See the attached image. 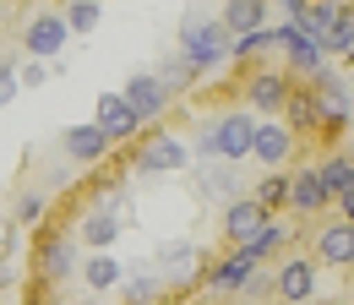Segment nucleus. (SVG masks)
Here are the masks:
<instances>
[{
  "instance_id": "14",
  "label": "nucleus",
  "mask_w": 354,
  "mask_h": 305,
  "mask_svg": "<svg viewBox=\"0 0 354 305\" xmlns=\"http://www.w3.org/2000/svg\"><path fill=\"white\" fill-rule=\"evenodd\" d=\"M115 234H120V213H115V207L88 213V223H82V240H88V246H109Z\"/></svg>"
},
{
  "instance_id": "21",
  "label": "nucleus",
  "mask_w": 354,
  "mask_h": 305,
  "mask_svg": "<svg viewBox=\"0 0 354 305\" xmlns=\"http://www.w3.org/2000/svg\"><path fill=\"white\" fill-rule=\"evenodd\" d=\"M251 202H257V207H278V202H289V180H283V174H267L262 180V191H257V196H251Z\"/></svg>"
},
{
  "instance_id": "23",
  "label": "nucleus",
  "mask_w": 354,
  "mask_h": 305,
  "mask_svg": "<svg viewBox=\"0 0 354 305\" xmlns=\"http://www.w3.org/2000/svg\"><path fill=\"white\" fill-rule=\"evenodd\" d=\"M278 234H283V223H262V229H257V240H245L240 251H245V257L257 261V257H267V251L278 246Z\"/></svg>"
},
{
  "instance_id": "24",
  "label": "nucleus",
  "mask_w": 354,
  "mask_h": 305,
  "mask_svg": "<svg viewBox=\"0 0 354 305\" xmlns=\"http://www.w3.org/2000/svg\"><path fill=\"white\" fill-rule=\"evenodd\" d=\"M93 28H98V6H71L66 33H93Z\"/></svg>"
},
{
  "instance_id": "8",
  "label": "nucleus",
  "mask_w": 354,
  "mask_h": 305,
  "mask_svg": "<svg viewBox=\"0 0 354 305\" xmlns=\"http://www.w3.org/2000/svg\"><path fill=\"white\" fill-rule=\"evenodd\" d=\"M316 251L333 261V267H349V261H354V229H349V218H344V223H327L322 240H316Z\"/></svg>"
},
{
  "instance_id": "31",
  "label": "nucleus",
  "mask_w": 354,
  "mask_h": 305,
  "mask_svg": "<svg viewBox=\"0 0 354 305\" xmlns=\"http://www.w3.org/2000/svg\"><path fill=\"white\" fill-rule=\"evenodd\" d=\"M295 120H316V104L310 98H295Z\"/></svg>"
},
{
  "instance_id": "18",
  "label": "nucleus",
  "mask_w": 354,
  "mask_h": 305,
  "mask_svg": "<svg viewBox=\"0 0 354 305\" xmlns=\"http://www.w3.org/2000/svg\"><path fill=\"white\" fill-rule=\"evenodd\" d=\"M251 272H257V261L245 257V251H234L229 261H218V272H213V284H218V289H234V284H251Z\"/></svg>"
},
{
  "instance_id": "5",
  "label": "nucleus",
  "mask_w": 354,
  "mask_h": 305,
  "mask_svg": "<svg viewBox=\"0 0 354 305\" xmlns=\"http://www.w3.org/2000/svg\"><path fill=\"white\" fill-rule=\"evenodd\" d=\"M60 49H66V22H60V17H33V22H28V55L49 60V55H60Z\"/></svg>"
},
{
  "instance_id": "19",
  "label": "nucleus",
  "mask_w": 354,
  "mask_h": 305,
  "mask_svg": "<svg viewBox=\"0 0 354 305\" xmlns=\"http://www.w3.org/2000/svg\"><path fill=\"white\" fill-rule=\"evenodd\" d=\"M82 278H88L93 289H115V284L126 278V267H120V261H115V257H93L88 267H82Z\"/></svg>"
},
{
  "instance_id": "13",
  "label": "nucleus",
  "mask_w": 354,
  "mask_h": 305,
  "mask_svg": "<svg viewBox=\"0 0 354 305\" xmlns=\"http://www.w3.org/2000/svg\"><path fill=\"white\" fill-rule=\"evenodd\" d=\"M104 147H109V142H104V136H98V131L93 126H71L66 131V153H71V158H104Z\"/></svg>"
},
{
  "instance_id": "15",
  "label": "nucleus",
  "mask_w": 354,
  "mask_h": 305,
  "mask_svg": "<svg viewBox=\"0 0 354 305\" xmlns=\"http://www.w3.org/2000/svg\"><path fill=\"white\" fill-rule=\"evenodd\" d=\"M251 104H257V109H283V104H289V82L272 77V71L257 77V82H251Z\"/></svg>"
},
{
  "instance_id": "28",
  "label": "nucleus",
  "mask_w": 354,
  "mask_h": 305,
  "mask_svg": "<svg viewBox=\"0 0 354 305\" xmlns=\"http://www.w3.org/2000/svg\"><path fill=\"white\" fill-rule=\"evenodd\" d=\"M39 213H44V202H39V196H22V202H17V218H22V223H33Z\"/></svg>"
},
{
  "instance_id": "25",
  "label": "nucleus",
  "mask_w": 354,
  "mask_h": 305,
  "mask_svg": "<svg viewBox=\"0 0 354 305\" xmlns=\"http://www.w3.org/2000/svg\"><path fill=\"white\" fill-rule=\"evenodd\" d=\"M202 180H207L202 191H213V196H234V174H229V169H207Z\"/></svg>"
},
{
  "instance_id": "6",
  "label": "nucleus",
  "mask_w": 354,
  "mask_h": 305,
  "mask_svg": "<svg viewBox=\"0 0 354 305\" xmlns=\"http://www.w3.org/2000/svg\"><path fill=\"white\" fill-rule=\"evenodd\" d=\"M262 223H267V213L257 207V202H240V196H234V202H229V213H223L229 240H240V246H245V240H257V229H262Z\"/></svg>"
},
{
  "instance_id": "22",
  "label": "nucleus",
  "mask_w": 354,
  "mask_h": 305,
  "mask_svg": "<svg viewBox=\"0 0 354 305\" xmlns=\"http://www.w3.org/2000/svg\"><path fill=\"white\" fill-rule=\"evenodd\" d=\"M44 272H49V278L71 272V240H49V246H44Z\"/></svg>"
},
{
  "instance_id": "3",
  "label": "nucleus",
  "mask_w": 354,
  "mask_h": 305,
  "mask_svg": "<svg viewBox=\"0 0 354 305\" xmlns=\"http://www.w3.org/2000/svg\"><path fill=\"white\" fill-rule=\"evenodd\" d=\"M93 131H98L104 142H126V136L136 131V115L126 109L120 93H104V98H98V120H93Z\"/></svg>"
},
{
  "instance_id": "11",
  "label": "nucleus",
  "mask_w": 354,
  "mask_h": 305,
  "mask_svg": "<svg viewBox=\"0 0 354 305\" xmlns=\"http://www.w3.org/2000/svg\"><path fill=\"white\" fill-rule=\"evenodd\" d=\"M310 284H316L310 278V261H283V272H278V295L283 300H306Z\"/></svg>"
},
{
  "instance_id": "7",
  "label": "nucleus",
  "mask_w": 354,
  "mask_h": 305,
  "mask_svg": "<svg viewBox=\"0 0 354 305\" xmlns=\"http://www.w3.org/2000/svg\"><path fill=\"white\" fill-rule=\"evenodd\" d=\"M272 44H278V49H289V60H295L300 71H322V44H316V39L295 33V28H278Z\"/></svg>"
},
{
  "instance_id": "32",
  "label": "nucleus",
  "mask_w": 354,
  "mask_h": 305,
  "mask_svg": "<svg viewBox=\"0 0 354 305\" xmlns=\"http://www.w3.org/2000/svg\"><path fill=\"white\" fill-rule=\"evenodd\" d=\"M0 240H6V229H0Z\"/></svg>"
},
{
  "instance_id": "9",
  "label": "nucleus",
  "mask_w": 354,
  "mask_h": 305,
  "mask_svg": "<svg viewBox=\"0 0 354 305\" xmlns=\"http://www.w3.org/2000/svg\"><path fill=\"white\" fill-rule=\"evenodd\" d=\"M262 22H267V6H262V0H234V6L223 11L218 28H234V33L251 39V33H262Z\"/></svg>"
},
{
  "instance_id": "27",
  "label": "nucleus",
  "mask_w": 354,
  "mask_h": 305,
  "mask_svg": "<svg viewBox=\"0 0 354 305\" xmlns=\"http://www.w3.org/2000/svg\"><path fill=\"white\" fill-rule=\"evenodd\" d=\"M11 98H17V71H11V66H0V109H6Z\"/></svg>"
},
{
  "instance_id": "10",
  "label": "nucleus",
  "mask_w": 354,
  "mask_h": 305,
  "mask_svg": "<svg viewBox=\"0 0 354 305\" xmlns=\"http://www.w3.org/2000/svg\"><path fill=\"white\" fill-rule=\"evenodd\" d=\"M251 153L267 158V164H283V158H289V131L283 126H257L251 131Z\"/></svg>"
},
{
  "instance_id": "30",
  "label": "nucleus",
  "mask_w": 354,
  "mask_h": 305,
  "mask_svg": "<svg viewBox=\"0 0 354 305\" xmlns=\"http://www.w3.org/2000/svg\"><path fill=\"white\" fill-rule=\"evenodd\" d=\"M22 82H28V87H39V82H44V66H28V71L17 77V87H22Z\"/></svg>"
},
{
  "instance_id": "20",
  "label": "nucleus",
  "mask_w": 354,
  "mask_h": 305,
  "mask_svg": "<svg viewBox=\"0 0 354 305\" xmlns=\"http://www.w3.org/2000/svg\"><path fill=\"white\" fill-rule=\"evenodd\" d=\"M316 44H322V49H333V55H349V44H354V17L344 11V17L333 22V33H322Z\"/></svg>"
},
{
  "instance_id": "2",
  "label": "nucleus",
  "mask_w": 354,
  "mask_h": 305,
  "mask_svg": "<svg viewBox=\"0 0 354 305\" xmlns=\"http://www.w3.org/2000/svg\"><path fill=\"white\" fill-rule=\"evenodd\" d=\"M251 120L245 115H223V120H213V126L202 131V153H218V158H245L251 153Z\"/></svg>"
},
{
  "instance_id": "17",
  "label": "nucleus",
  "mask_w": 354,
  "mask_h": 305,
  "mask_svg": "<svg viewBox=\"0 0 354 305\" xmlns=\"http://www.w3.org/2000/svg\"><path fill=\"white\" fill-rule=\"evenodd\" d=\"M180 164H185L180 142H164V136H158V142L142 147V169H180Z\"/></svg>"
},
{
  "instance_id": "16",
  "label": "nucleus",
  "mask_w": 354,
  "mask_h": 305,
  "mask_svg": "<svg viewBox=\"0 0 354 305\" xmlns=\"http://www.w3.org/2000/svg\"><path fill=\"white\" fill-rule=\"evenodd\" d=\"M349 174H354L349 153H338V158H327V164L316 169V180H322V191H327V196H333V191H338V196H349Z\"/></svg>"
},
{
  "instance_id": "26",
  "label": "nucleus",
  "mask_w": 354,
  "mask_h": 305,
  "mask_svg": "<svg viewBox=\"0 0 354 305\" xmlns=\"http://www.w3.org/2000/svg\"><path fill=\"white\" fill-rule=\"evenodd\" d=\"M191 257H196L191 246H164V251H158V261H169V267H185Z\"/></svg>"
},
{
  "instance_id": "29",
  "label": "nucleus",
  "mask_w": 354,
  "mask_h": 305,
  "mask_svg": "<svg viewBox=\"0 0 354 305\" xmlns=\"http://www.w3.org/2000/svg\"><path fill=\"white\" fill-rule=\"evenodd\" d=\"M131 295H136V300H147V295H158V284H153V278H136Z\"/></svg>"
},
{
  "instance_id": "1",
  "label": "nucleus",
  "mask_w": 354,
  "mask_h": 305,
  "mask_svg": "<svg viewBox=\"0 0 354 305\" xmlns=\"http://www.w3.org/2000/svg\"><path fill=\"white\" fill-rule=\"evenodd\" d=\"M180 33H185V66H191V71H207V66H218V60H223V44H229V39H223L218 22H207V17L191 11Z\"/></svg>"
},
{
  "instance_id": "4",
  "label": "nucleus",
  "mask_w": 354,
  "mask_h": 305,
  "mask_svg": "<svg viewBox=\"0 0 354 305\" xmlns=\"http://www.w3.org/2000/svg\"><path fill=\"white\" fill-rule=\"evenodd\" d=\"M120 98H126V109L142 120V115H164V104H169V87L158 82V77H131V87H126Z\"/></svg>"
},
{
  "instance_id": "12",
  "label": "nucleus",
  "mask_w": 354,
  "mask_h": 305,
  "mask_svg": "<svg viewBox=\"0 0 354 305\" xmlns=\"http://www.w3.org/2000/svg\"><path fill=\"white\" fill-rule=\"evenodd\" d=\"M289 202H295V207H306V213H316V207L327 202V191H322L316 169H306V174H295V180H289Z\"/></svg>"
}]
</instances>
